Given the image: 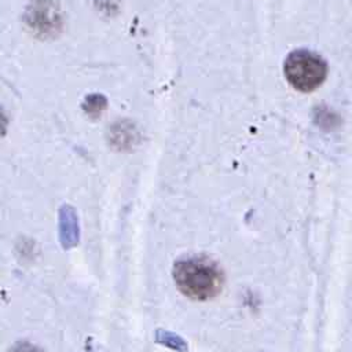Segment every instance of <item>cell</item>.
I'll return each instance as SVG.
<instances>
[{"instance_id": "1", "label": "cell", "mask_w": 352, "mask_h": 352, "mask_svg": "<svg viewBox=\"0 0 352 352\" xmlns=\"http://www.w3.org/2000/svg\"><path fill=\"white\" fill-rule=\"evenodd\" d=\"M172 274L177 289L195 301L214 298L220 294L224 283L217 263L205 256H190L177 260Z\"/></svg>"}, {"instance_id": "2", "label": "cell", "mask_w": 352, "mask_h": 352, "mask_svg": "<svg viewBox=\"0 0 352 352\" xmlns=\"http://www.w3.org/2000/svg\"><path fill=\"white\" fill-rule=\"evenodd\" d=\"M283 72L287 82L294 89L311 92L324 81L327 65L318 54L308 50H297L287 55Z\"/></svg>"}, {"instance_id": "3", "label": "cell", "mask_w": 352, "mask_h": 352, "mask_svg": "<svg viewBox=\"0 0 352 352\" xmlns=\"http://www.w3.org/2000/svg\"><path fill=\"white\" fill-rule=\"evenodd\" d=\"M12 352H41V351H38L36 346H33V345H29V344H21V345H18Z\"/></svg>"}]
</instances>
